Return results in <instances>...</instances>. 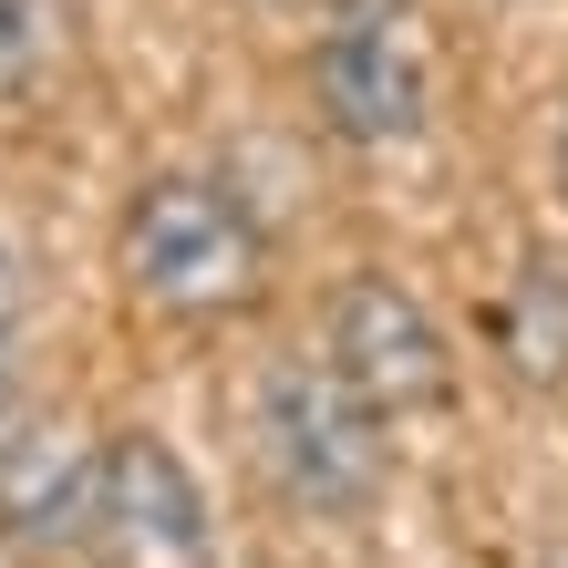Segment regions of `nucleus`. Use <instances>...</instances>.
Here are the masks:
<instances>
[{
	"mask_svg": "<svg viewBox=\"0 0 568 568\" xmlns=\"http://www.w3.org/2000/svg\"><path fill=\"white\" fill-rule=\"evenodd\" d=\"M311 104L342 145H414L434 114V73L393 31V11H342L311 52Z\"/></svg>",
	"mask_w": 568,
	"mask_h": 568,
	"instance_id": "obj_5",
	"label": "nucleus"
},
{
	"mask_svg": "<svg viewBox=\"0 0 568 568\" xmlns=\"http://www.w3.org/2000/svg\"><path fill=\"white\" fill-rule=\"evenodd\" d=\"M83 52V0H0V104H42Z\"/></svg>",
	"mask_w": 568,
	"mask_h": 568,
	"instance_id": "obj_8",
	"label": "nucleus"
},
{
	"mask_svg": "<svg viewBox=\"0 0 568 568\" xmlns=\"http://www.w3.org/2000/svg\"><path fill=\"white\" fill-rule=\"evenodd\" d=\"M321 362L342 373L373 414H434L455 393V342L434 321V300L404 290L393 270H362L331 290L321 311Z\"/></svg>",
	"mask_w": 568,
	"mask_h": 568,
	"instance_id": "obj_3",
	"label": "nucleus"
},
{
	"mask_svg": "<svg viewBox=\"0 0 568 568\" xmlns=\"http://www.w3.org/2000/svg\"><path fill=\"white\" fill-rule=\"evenodd\" d=\"M93 558L104 568H207V486L165 434H104V486H93Z\"/></svg>",
	"mask_w": 568,
	"mask_h": 568,
	"instance_id": "obj_4",
	"label": "nucleus"
},
{
	"mask_svg": "<svg viewBox=\"0 0 568 568\" xmlns=\"http://www.w3.org/2000/svg\"><path fill=\"white\" fill-rule=\"evenodd\" d=\"M362 393L331 373V362H270L248 393V445H258V476H270L300 517H362L393 476V445Z\"/></svg>",
	"mask_w": 568,
	"mask_h": 568,
	"instance_id": "obj_2",
	"label": "nucleus"
},
{
	"mask_svg": "<svg viewBox=\"0 0 568 568\" xmlns=\"http://www.w3.org/2000/svg\"><path fill=\"white\" fill-rule=\"evenodd\" d=\"M558 196H568V93H558Z\"/></svg>",
	"mask_w": 568,
	"mask_h": 568,
	"instance_id": "obj_11",
	"label": "nucleus"
},
{
	"mask_svg": "<svg viewBox=\"0 0 568 568\" xmlns=\"http://www.w3.org/2000/svg\"><path fill=\"white\" fill-rule=\"evenodd\" d=\"M496 362L527 383V393H558L568 383V248H527L507 300H496Z\"/></svg>",
	"mask_w": 568,
	"mask_h": 568,
	"instance_id": "obj_7",
	"label": "nucleus"
},
{
	"mask_svg": "<svg viewBox=\"0 0 568 568\" xmlns=\"http://www.w3.org/2000/svg\"><path fill=\"white\" fill-rule=\"evenodd\" d=\"M11 414L21 404H11V342H0V434H11Z\"/></svg>",
	"mask_w": 568,
	"mask_h": 568,
	"instance_id": "obj_10",
	"label": "nucleus"
},
{
	"mask_svg": "<svg viewBox=\"0 0 568 568\" xmlns=\"http://www.w3.org/2000/svg\"><path fill=\"white\" fill-rule=\"evenodd\" d=\"M93 486H104V434L73 414H11L0 434V548L62 558L93 548Z\"/></svg>",
	"mask_w": 568,
	"mask_h": 568,
	"instance_id": "obj_6",
	"label": "nucleus"
},
{
	"mask_svg": "<svg viewBox=\"0 0 568 568\" xmlns=\"http://www.w3.org/2000/svg\"><path fill=\"white\" fill-rule=\"evenodd\" d=\"M21 331V258H11V239H0V342Z\"/></svg>",
	"mask_w": 568,
	"mask_h": 568,
	"instance_id": "obj_9",
	"label": "nucleus"
},
{
	"mask_svg": "<svg viewBox=\"0 0 568 568\" xmlns=\"http://www.w3.org/2000/svg\"><path fill=\"white\" fill-rule=\"evenodd\" d=\"M342 11H414V0H342Z\"/></svg>",
	"mask_w": 568,
	"mask_h": 568,
	"instance_id": "obj_12",
	"label": "nucleus"
},
{
	"mask_svg": "<svg viewBox=\"0 0 568 568\" xmlns=\"http://www.w3.org/2000/svg\"><path fill=\"white\" fill-rule=\"evenodd\" d=\"M114 280L165 321H227L270 290V227L207 165H155L114 217Z\"/></svg>",
	"mask_w": 568,
	"mask_h": 568,
	"instance_id": "obj_1",
	"label": "nucleus"
}]
</instances>
